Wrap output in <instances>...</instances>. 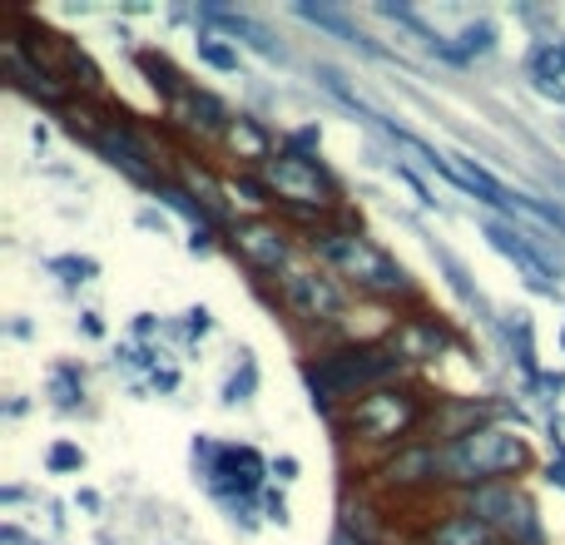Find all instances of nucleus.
Masks as SVG:
<instances>
[{
    "label": "nucleus",
    "instance_id": "nucleus-8",
    "mask_svg": "<svg viewBox=\"0 0 565 545\" xmlns=\"http://www.w3.org/2000/svg\"><path fill=\"white\" fill-rule=\"evenodd\" d=\"M204 451V461H209V471H204V481H209V491L214 496H224V501H234V496H254L258 487H264V461H258V451L254 447H209V441H199L194 447V457Z\"/></svg>",
    "mask_w": 565,
    "mask_h": 545
},
{
    "label": "nucleus",
    "instance_id": "nucleus-6",
    "mask_svg": "<svg viewBox=\"0 0 565 545\" xmlns=\"http://www.w3.org/2000/svg\"><path fill=\"white\" fill-rule=\"evenodd\" d=\"M278 308L288 312L298 328H312V332H348L342 322H348V312H352V292L342 288L338 278H332L328 268L318 264V258L302 248L298 258H292L288 268L278 272Z\"/></svg>",
    "mask_w": 565,
    "mask_h": 545
},
{
    "label": "nucleus",
    "instance_id": "nucleus-16",
    "mask_svg": "<svg viewBox=\"0 0 565 545\" xmlns=\"http://www.w3.org/2000/svg\"><path fill=\"white\" fill-rule=\"evenodd\" d=\"M224 194H228V209H238V218H254V214H274V194H268L264 174H248V169H234L224 174Z\"/></svg>",
    "mask_w": 565,
    "mask_h": 545
},
{
    "label": "nucleus",
    "instance_id": "nucleus-4",
    "mask_svg": "<svg viewBox=\"0 0 565 545\" xmlns=\"http://www.w3.org/2000/svg\"><path fill=\"white\" fill-rule=\"evenodd\" d=\"M437 467H441V487L481 491V487H507V481L526 477L536 467V451H531V441L516 427L487 421V427L467 431L457 441H441Z\"/></svg>",
    "mask_w": 565,
    "mask_h": 545
},
{
    "label": "nucleus",
    "instance_id": "nucleus-10",
    "mask_svg": "<svg viewBox=\"0 0 565 545\" xmlns=\"http://www.w3.org/2000/svg\"><path fill=\"white\" fill-rule=\"evenodd\" d=\"M218 149L234 159V169H248V174H258V169H264L282 145L274 139V129H268L264 119H254V115H228L224 135H218Z\"/></svg>",
    "mask_w": 565,
    "mask_h": 545
},
{
    "label": "nucleus",
    "instance_id": "nucleus-3",
    "mask_svg": "<svg viewBox=\"0 0 565 545\" xmlns=\"http://www.w3.org/2000/svg\"><path fill=\"white\" fill-rule=\"evenodd\" d=\"M407 377V362L402 352L392 348L387 338L382 342H332V348L312 352L302 362V382H308L312 402H318L328 417H338L342 407H352L358 397L387 387V382Z\"/></svg>",
    "mask_w": 565,
    "mask_h": 545
},
{
    "label": "nucleus",
    "instance_id": "nucleus-19",
    "mask_svg": "<svg viewBox=\"0 0 565 545\" xmlns=\"http://www.w3.org/2000/svg\"><path fill=\"white\" fill-rule=\"evenodd\" d=\"M204 20H214V25H218V30H228V35H244V40H248V45H258V50H264V55H274V40H268V35H264V30H258V25H254V20L234 15V10H214V6H209V10H204Z\"/></svg>",
    "mask_w": 565,
    "mask_h": 545
},
{
    "label": "nucleus",
    "instance_id": "nucleus-17",
    "mask_svg": "<svg viewBox=\"0 0 565 545\" xmlns=\"http://www.w3.org/2000/svg\"><path fill=\"white\" fill-rule=\"evenodd\" d=\"M60 115H65V129H70V135H75V139H89V145H99V135H105V125H109V119H99V109L89 105V99H70Z\"/></svg>",
    "mask_w": 565,
    "mask_h": 545
},
{
    "label": "nucleus",
    "instance_id": "nucleus-15",
    "mask_svg": "<svg viewBox=\"0 0 565 545\" xmlns=\"http://www.w3.org/2000/svg\"><path fill=\"white\" fill-rule=\"evenodd\" d=\"M422 541L427 545H491L497 531H491L481 516H471V511H447L441 521H431Z\"/></svg>",
    "mask_w": 565,
    "mask_h": 545
},
{
    "label": "nucleus",
    "instance_id": "nucleus-21",
    "mask_svg": "<svg viewBox=\"0 0 565 545\" xmlns=\"http://www.w3.org/2000/svg\"><path fill=\"white\" fill-rule=\"evenodd\" d=\"M199 55H204L214 70H238V55L218 35H199Z\"/></svg>",
    "mask_w": 565,
    "mask_h": 545
},
{
    "label": "nucleus",
    "instance_id": "nucleus-23",
    "mask_svg": "<svg viewBox=\"0 0 565 545\" xmlns=\"http://www.w3.org/2000/svg\"><path fill=\"white\" fill-rule=\"evenodd\" d=\"M189 332H209V312H204V308L189 312Z\"/></svg>",
    "mask_w": 565,
    "mask_h": 545
},
{
    "label": "nucleus",
    "instance_id": "nucleus-7",
    "mask_svg": "<svg viewBox=\"0 0 565 545\" xmlns=\"http://www.w3.org/2000/svg\"><path fill=\"white\" fill-rule=\"evenodd\" d=\"M228 248L248 272L258 278H278L292 258L302 254V244L292 238V228L274 214H254V218H234L228 224Z\"/></svg>",
    "mask_w": 565,
    "mask_h": 545
},
{
    "label": "nucleus",
    "instance_id": "nucleus-20",
    "mask_svg": "<svg viewBox=\"0 0 565 545\" xmlns=\"http://www.w3.org/2000/svg\"><path fill=\"white\" fill-rule=\"evenodd\" d=\"M491 45H497V30H491V20H477V25L461 30V60H467V55H487Z\"/></svg>",
    "mask_w": 565,
    "mask_h": 545
},
{
    "label": "nucleus",
    "instance_id": "nucleus-14",
    "mask_svg": "<svg viewBox=\"0 0 565 545\" xmlns=\"http://www.w3.org/2000/svg\"><path fill=\"white\" fill-rule=\"evenodd\" d=\"M441 174H447L457 189H467V194H477L481 204H491V209H511L507 184H501V179H491L487 169H481V164H471V159L447 154V164H441Z\"/></svg>",
    "mask_w": 565,
    "mask_h": 545
},
{
    "label": "nucleus",
    "instance_id": "nucleus-12",
    "mask_svg": "<svg viewBox=\"0 0 565 545\" xmlns=\"http://www.w3.org/2000/svg\"><path fill=\"white\" fill-rule=\"evenodd\" d=\"M382 487L387 491H431L441 487V467H437V441H412L397 457L382 461Z\"/></svg>",
    "mask_w": 565,
    "mask_h": 545
},
{
    "label": "nucleus",
    "instance_id": "nucleus-22",
    "mask_svg": "<svg viewBox=\"0 0 565 545\" xmlns=\"http://www.w3.org/2000/svg\"><path fill=\"white\" fill-rule=\"evenodd\" d=\"M85 467V451L70 447V441H60L55 451H50V471H79Z\"/></svg>",
    "mask_w": 565,
    "mask_h": 545
},
{
    "label": "nucleus",
    "instance_id": "nucleus-9",
    "mask_svg": "<svg viewBox=\"0 0 565 545\" xmlns=\"http://www.w3.org/2000/svg\"><path fill=\"white\" fill-rule=\"evenodd\" d=\"M387 342L402 352L407 367H422V362H441L451 348H457V332L441 318H427V312H407V318L392 322Z\"/></svg>",
    "mask_w": 565,
    "mask_h": 545
},
{
    "label": "nucleus",
    "instance_id": "nucleus-24",
    "mask_svg": "<svg viewBox=\"0 0 565 545\" xmlns=\"http://www.w3.org/2000/svg\"><path fill=\"white\" fill-rule=\"evenodd\" d=\"M332 545H367V541H362V536H358V531H348V526H342V531H338V536H332Z\"/></svg>",
    "mask_w": 565,
    "mask_h": 545
},
{
    "label": "nucleus",
    "instance_id": "nucleus-18",
    "mask_svg": "<svg viewBox=\"0 0 565 545\" xmlns=\"http://www.w3.org/2000/svg\"><path fill=\"white\" fill-rule=\"evenodd\" d=\"M298 15H302V20H312V25H322L328 35L348 40V45H367V35H358V30H352V20L342 15V10H328V6H298Z\"/></svg>",
    "mask_w": 565,
    "mask_h": 545
},
{
    "label": "nucleus",
    "instance_id": "nucleus-5",
    "mask_svg": "<svg viewBox=\"0 0 565 545\" xmlns=\"http://www.w3.org/2000/svg\"><path fill=\"white\" fill-rule=\"evenodd\" d=\"M258 174H264L268 194H274V204L282 209V214L298 218V224H312V234H318V228H328L332 218L348 214L338 174H332L318 154H308V149L282 145L278 154L258 169Z\"/></svg>",
    "mask_w": 565,
    "mask_h": 545
},
{
    "label": "nucleus",
    "instance_id": "nucleus-1",
    "mask_svg": "<svg viewBox=\"0 0 565 545\" xmlns=\"http://www.w3.org/2000/svg\"><path fill=\"white\" fill-rule=\"evenodd\" d=\"M302 248H308V254L318 258L342 288L358 292V298H367V302H417L412 272L402 268L382 244H372V238L362 234V224H352L348 214H342V224L332 218L328 228H318Z\"/></svg>",
    "mask_w": 565,
    "mask_h": 545
},
{
    "label": "nucleus",
    "instance_id": "nucleus-25",
    "mask_svg": "<svg viewBox=\"0 0 565 545\" xmlns=\"http://www.w3.org/2000/svg\"><path fill=\"white\" fill-rule=\"evenodd\" d=\"M561 348H565V332H561Z\"/></svg>",
    "mask_w": 565,
    "mask_h": 545
},
{
    "label": "nucleus",
    "instance_id": "nucleus-11",
    "mask_svg": "<svg viewBox=\"0 0 565 545\" xmlns=\"http://www.w3.org/2000/svg\"><path fill=\"white\" fill-rule=\"evenodd\" d=\"M6 79L15 89H25L30 99H40V105H60V109H65L70 99H75V89H70L55 70H45L40 60H30L15 40H6Z\"/></svg>",
    "mask_w": 565,
    "mask_h": 545
},
{
    "label": "nucleus",
    "instance_id": "nucleus-13",
    "mask_svg": "<svg viewBox=\"0 0 565 545\" xmlns=\"http://www.w3.org/2000/svg\"><path fill=\"white\" fill-rule=\"evenodd\" d=\"M487 238H491V248H497L501 258H511V264L526 272L531 288H551V282H556V268H551V258H541L536 248H531V238L521 234L516 224H487Z\"/></svg>",
    "mask_w": 565,
    "mask_h": 545
},
{
    "label": "nucleus",
    "instance_id": "nucleus-2",
    "mask_svg": "<svg viewBox=\"0 0 565 545\" xmlns=\"http://www.w3.org/2000/svg\"><path fill=\"white\" fill-rule=\"evenodd\" d=\"M437 402L441 397H431L422 382L402 377V382H387V387L367 392V397H358L352 407H342L338 417H332V427H338L342 441L372 447V451H382V461H387V457H397L402 447H412L417 431L431 427Z\"/></svg>",
    "mask_w": 565,
    "mask_h": 545
}]
</instances>
